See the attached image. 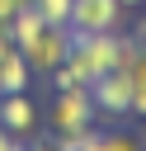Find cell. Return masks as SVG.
I'll return each instance as SVG.
<instances>
[{"instance_id": "3957f363", "label": "cell", "mask_w": 146, "mask_h": 151, "mask_svg": "<svg viewBox=\"0 0 146 151\" xmlns=\"http://www.w3.org/2000/svg\"><path fill=\"white\" fill-rule=\"evenodd\" d=\"M89 99H94V113H99V118H132V85H127V71H108V76L89 80Z\"/></svg>"}, {"instance_id": "8992f818", "label": "cell", "mask_w": 146, "mask_h": 151, "mask_svg": "<svg viewBox=\"0 0 146 151\" xmlns=\"http://www.w3.org/2000/svg\"><path fill=\"white\" fill-rule=\"evenodd\" d=\"M28 85H33V71H28L24 52L9 47V52L0 57V94H19V90H28Z\"/></svg>"}, {"instance_id": "9c48e42d", "label": "cell", "mask_w": 146, "mask_h": 151, "mask_svg": "<svg viewBox=\"0 0 146 151\" xmlns=\"http://www.w3.org/2000/svg\"><path fill=\"white\" fill-rule=\"evenodd\" d=\"M99 151H146V146H141L137 132L118 127V132H104V137H99Z\"/></svg>"}, {"instance_id": "52a82bcc", "label": "cell", "mask_w": 146, "mask_h": 151, "mask_svg": "<svg viewBox=\"0 0 146 151\" xmlns=\"http://www.w3.org/2000/svg\"><path fill=\"white\" fill-rule=\"evenodd\" d=\"M122 71H127V85H132V118H146V52L137 47V57Z\"/></svg>"}, {"instance_id": "5bb4252c", "label": "cell", "mask_w": 146, "mask_h": 151, "mask_svg": "<svg viewBox=\"0 0 146 151\" xmlns=\"http://www.w3.org/2000/svg\"><path fill=\"white\" fill-rule=\"evenodd\" d=\"M118 5H122V9H141L146 0H118Z\"/></svg>"}, {"instance_id": "7a4b0ae2", "label": "cell", "mask_w": 146, "mask_h": 151, "mask_svg": "<svg viewBox=\"0 0 146 151\" xmlns=\"http://www.w3.org/2000/svg\"><path fill=\"white\" fill-rule=\"evenodd\" d=\"M71 42H75L71 24H47V28H42L38 38H28L19 52H24V61H28L33 76H52V71L71 57Z\"/></svg>"}, {"instance_id": "8fae6325", "label": "cell", "mask_w": 146, "mask_h": 151, "mask_svg": "<svg viewBox=\"0 0 146 151\" xmlns=\"http://www.w3.org/2000/svg\"><path fill=\"white\" fill-rule=\"evenodd\" d=\"M28 5H33V0H0V24H9V19H14L19 9H28Z\"/></svg>"}, {"instance_id": "6da1fadb", "label": "cell", "mask_w": 146, "mask_h": 151, "mask_svg": "<svg viewBox=\"0 0 146 151\" xmlns=\"http://www.w3.org/2000/svg\"><path fill=\"white\" fill-rule=\"evenodd\" d=\"M94 99H89V85H75V90H52V104H47V123H52V137H66V132H85L94 127Z\"/></svg>"}, {"instance_id": "ba28073f", "label": "cell", "mask_w": 146, "mask_h": 151, "mask_svg": "<svg viewBox=\"0 0 146 151\" xmlns=\"http://www.w3.org/2000/svg\"><path fill=\"white\" fill-rule=\"evenodd\" d=\"M42 28H47V19H42V14L33 9V5H28V9H19V14L9 19V33H14V47H24L28 38H38Z\"/></svg>"}, {"instance_id": "30bf717a", "label": "cell", "mask_w": 146, "mask_h": 151, "mask_svg": "<svg viewBox=\"0 0 146 151\" xmlns=\"http://www.w3.org/2000/svg\"><path fill=\"white\" fill-rule=\"evenodd\" d=\"M33 9L47 24H71V0H33Z\"/></svg>"}, {"instance_id": "5b68a950", "label": "cell", "mask_w": 146, "mask_h": 151, "mask_svg": "<svg viewBox=\"0 0 146 151\" xmlns=\"http://www.w3.org/2000/svg\"><path fill=\"white\" fill-rule=\"evenodd\" d=\"M38 123H42V109L28 99V90H19V94H0V127H5V132H14V137H33Z\"/></svg>"}, {"instance_id": "4fadbf2b", "label": "cell", "mask_w": 146, "mask_h": 151, "mask_svg": "<svg viewBox=\"0 0 146 151\" xmlns=\"http://www.w3.org/2000/svg\"><path fill=\"white\" fill-rule=\"evenodd\" d=\"M9 142H14V132H5V127H0V151H9Z\"/></svg>"}, {"instance_id": "7c38bea8", "label": "cell", "mask_w": 146, "mask_h": 151, "mask_svg": "<svg viewBox=\"0 0 146 151\" xmlns=\"http://www.w3.org/2000/svg\"><path fill=\"white\" fill-rule=\"evenodd\" d=\"M9 47H14V33H9V24H0V57H5Z\"/></svg>"}, {"instance_id": "277c9868", "label": "cell", "mask_w": 146, "mask_h": 151, "mask_svg": "<svg viewBox=\"0 0 146 151\" xmlns=\"http://www.w3.org/2000/svg\"><path fill=\"white\" fill-rule=\"evenodd\" d=\"M122 14L127 9L118 0H71V28L75 33H118Z\"/></svg>"}, {"instance_id": "9a60e30c", "label": "cell", "mask_w": 146, "mask_h": 151, "mask_svg": "<svg viewBox=\"0 0 146 151\" xmlns=\"http://www.w3.org/2000/svg\"><path fill=\"white\" fill-rule=\"evenodd\" d=\"M9 151H28V146H24V137H14V142H9Z\"/></svg>"}]
</instances>
